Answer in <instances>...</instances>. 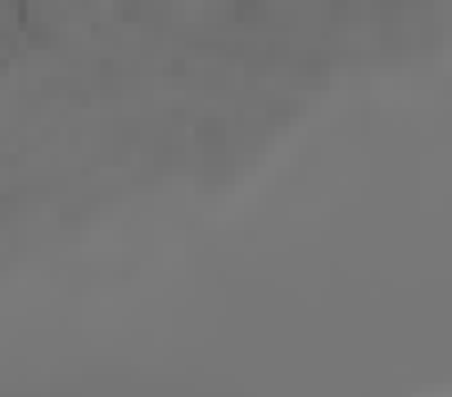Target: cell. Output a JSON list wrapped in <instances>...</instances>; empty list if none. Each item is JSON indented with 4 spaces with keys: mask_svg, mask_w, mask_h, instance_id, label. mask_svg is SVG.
Returning <instances> with one entry per match:
<instances>
[{
    "mask_svg": "<svg viewBox=\"0 0 452 397\" xmlns=\"http://www.w3.org/2000/svg\"><path fill=\"white\" fill-rule=\"evenodd\" d=\"M262 10H267L262 0H235V19H240V23H258Z\"/></svg>",
    "mask_w": 452,
    "mask_h": 397,
    "instance_id": "cell-1",
    "label": "cell"
}]
</instances>
